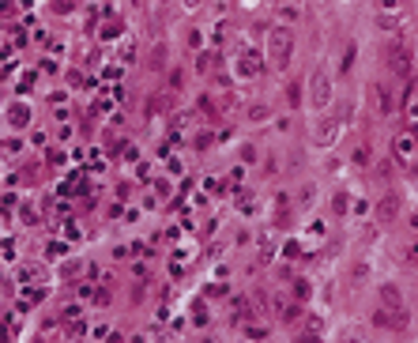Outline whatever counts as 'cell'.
<instances>
[{
  "mask_svg": "<svg viewBox=\"0 0 418 343\" xmlns=\"http://www.w3.org/2000/svg\"><path fill=\"white\" fill-rule=\"evenodd\" d=\"M373 98H377V110H381V114H388V110H392V102H388V91H384L381 83H373Z\"/></svg>",
  "mask_w": 418,
  "mask_h": 343,
  "instance_id": "7a4b0ae2",
  "label": "cell"
},
{
  "mask_svg": "<svg viewBox=\"0 0 418 343\" xmlns=\"http://www.w3.org/2000/svg\"><path fill=\"white\" fill-rule=\"evenodd\" d=\"M392 4H396V0H384V8H392Z\"/></svg>",
  "mask_w": 418,
  "mask_h": 343,
  "instance_id": "4fadbf2b",
  "label": "cell"
},
{
  "mask_svg": "<svg viewBox=\"0 0 418 343\" xmlns=\"http://www.w3.org/2000/svg\"><path fill=\"white\" fill-rule=\"evenodd\" d=\"M411 230H418V215H415V219H411Z\"/></svg>",
  "mask_w": 418,
  "mask_h": 343,
  "instance_id": "8fae6325",
  "label": "cell"
},
{
  "mask_svg": "<svg viewBox=\"0 0 418 343\" xmlns=\"http://www.w3.org/2000/svg\"><path fill=\"white\" fill-rule=\"evenodd\" d=\"M381 298L392 302V305H400V290H396V286H384V290H381Z\"/></svg>",
  "mask_w": 418,
  "mask_h": 343,
  "instance_id": "8992f818",
  "label": "cell"
},
{
  "mask_svg": "<svg viewBox=\"0 0 418 343\" xmlns=\"http://www.w3.org/2000/svg\"><path fill=\"white\" fill-rule=\"evenodd\" d=\"M313 192H317L313 185H305V189H302V208H309V204H313Z\"/></svg>",
  "mask_w": 418,
  "mask_h": 343,
  "instance_id": "9c48e42d",
  "label": "cell"
},
{
  "mask_svg": "<svg viewBox=\"0 0 418 343\" xmlns=\"http://www.w3.org/2000/svg\"><path fill=\"white\" fill-rule=\"evenodd\" d=\"M377 27L384 30V34H388V30H396V15H388V8H384V12L377 15Z\"/></svg>",
  "mask_w": 418,
  "mask_h": 343,
  "instance_id": "3957f363",
  "label": "cell"
},
{
  "mask_svg": "<svg viewBox=\"0 0 418 343\" xmlns=\"http://www.w3.org/2000/svg\"><path fill=\"white\" fill-rule=\"evenodd\" d=\"M369 155H373L369 147H358V151H354V162H358V166H365V162H369Z\"/></svg>",
  "mask_w": 418,
  "mask_h": 343,
  "instance_id": "52a82bcc",
  "label": "cell"
},
{
  "mask_svg": "<svg viewBox=\"0 0 418 343\" xmlns=\"http://www.w3.org/2000/svg\"><path fill=\"white\" fill-rule=\"evenodd\" d=\"M407 114H411V121H418V98L411 102V106H407Z\"/></svg>",
  "mask_w": 418,
  "mask_h": 343,
  "instance_id": "30bf717a",
  "label": "cell"
},
{
  "mask_svg": "<svg viewBox=\"0 0 418 343\" xmlns=\"http://www.w3.org/2000/svg\"><path fill=\"white\" fill-rule=\"evenodd\" d=\"M411 253H415V257H418V242H415V245H411Z\"/></svg>",
  "mask_w": 418,
  "mask_h": 343,
  "instance_id": "7c38bea8",
  "label": "cell"
},
{
  "mask_svg": "<svg viewBox=\"0 0 418 343\" xmlns=\"http://www.w3.org/2000/svg\"><path fill=\"white\" fill-rule=\"evenodd\" d=\"M396 208H400V204H396V196L381 200V215H384V219H388V215H396Z\"/></svg>",
  "mask_w": 418,
  "mask_h": 343,
  "instance_id": "5b68a950",
  "label": "cell"
},
{
  "mask_svg": "<svg viewBox=\"0 0 418 343\" xmlns=\"http://www.w3.org/2000/svg\"><path fill=\"white\" fill-rule=\"evenodd\" d=\"M279 19H283V23H294V19H298V8H290V4H287V8L279 12Z\"/></svg>",
  "mask_w": 418,
  "mask_h": 343,
  "instance_id": "ba28073f",
  "label": "cell"
},
{
  "mask_svg": "<svg viewBox=\"0 0 418 343\" xmlns=\"http://www.w3.org/2000/svg\"><path fill=\"white\" fill-rule=\"evenodd\" d=\"M396 68H400V76H411V53L403 45H396Z\"/></svg>",
  "mask_w": 418,
  "mask_h": 343,
  "instance_id": "6da1fadb",
  "label": "cell"
},
{
  "mask_svg": "<svg viewBox=\"0 0 418 343\" xmlns=\"http://www.w3.org/2000/svg\"><path fill=\"white\" fill-rule=\"evenodd\" d=\"M396 147H400V155H415V140H411V136H400V143H396Z\"/></svg>",
  "mask_w": 418,
  "mask_h": 343,
  "instance_id": "277c9868",
  "label": "cell"
}]
</instances>
